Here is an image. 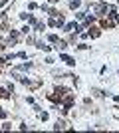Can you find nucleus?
<instances>
[{
	"label": "nucleus",
	"instance_id": "nucleus-1",
	"mask_svg": "<svg viewBox=\"0 0 119 133\" xmlns=\"http://www.w3.org/2000/svg\"><path fill=\"white\" fill-rule=\"evenodd\" d=\"M60 60H62V62H66L68 66H75V60L72 58V56H68V54H62V56H60Z\"/></svg>",
	"mask_w": 119,
	"mask_h": 133
},
{
	"label": "nucleus",
	"instance_id": "nucleus-2",
	"mask_svg": "<svg viewBox=\"0 0 119 133\" xmlns=\"http://www.w3.org/2000/svg\"><path fill=\"white\" fill-rule=\"evenodd\" d=\"M64 28H66V32H74V30H75V34L79 32V26H78L75 22H69V24H66Z\"/></svg>",
	"mask_w": 119,
	"mask_h": 133
},
{
	"label": "nucleus",
	"instance_id": "nucleus-3",
	"mask_svg": "<svg viewBox=\"0 0 119 133\" xmlns=\"http://www.w3.org/2000/svg\"><path fill=\"white\" fill-rule=\"evenodd\" d=\"M99 34H101V32H99L97 28H91V30H89V34H87V36H91V38H99Z\"/></svg>",
	"mask_w": 119,
	"mask_h": 133
},
{
	"label": "nucleus",
	"instance_id": "nucleus-4",
	"mask_svg": "<svg viewBox=\"0 0 119 133\" xmlns=\"http://www.w3.org/2000/svg\"><path fill=\"white\" fill-rule=\"evenodd\" d=\"M56 94L60 95V97H62V95H66V94H68V89H66V88H60V85H58V88H56Z\"/></svg>",
	"mask_w": 119,
	"mask_h": 133
},
{
	"label": "nucleus",
	"instance_id": "nucleus-5",
	"mask_svg": "<svg viewBox=\"0 0 119 133\" xmlns=\"http://www.w3.org/2000/svg\"><path fill=\"white\" fill-rule=\"evenodd\" d=\"M56 48H58V50H66V48H68V46H66V42H62V40H58V42H56Z\"/></svg>",
	"mask_w": 119,
	"mask_h": 133
},
{
	"label": "nucleus",
	"instance_id": "nucleus-6",
	"mask_svg": "<svg viewBox=\"0 0 119 133\" xmlns=\"http://www.w3.org/2000/svg\"><path fill=\"white\" fill-rule=\"evenodd\" d=\"M64 127H66V123H64V121H58L56 125H54V129H56V131H60V129H64Z\"/></svg>",
	"mask_w": 119,
	"mask_h": 133
},
{
	"label": "nucleus",
	"instance_id": "nucleus-7",
	"mask_svg": "<svg viewBox=\"0 0 119 133\" xmlns=\"http://www.w3.org/2000/svg\"><path fill=\"white\" fill-rule=\"evenodd\" d=\"M79 4H81V2H79V0H72V2H69V8H78Z\"/></svg>",
	"mask_w": 119,
	"mask_h": 133
},
{
	"label": "nucleus",
	"instance_id": "nucleus-8",
	"mask_svg": "<svg viewBox=\"0 0 119 133\" xmlns=\"http://www.w3.org/2000/svg\"><path fill=\"white\" fill-rule=\"evenodd\" d=\"M48 40H50V42H54V44H56V42H58V40H60V38H58L56 34H50V36H48Z\"/></svg>",
	"mask_w": 119,
	"mask_h": 133
},
{
	"label": "nucleus",
	"instance_id": "nucleus-9",
	"mask_svg": "<svg viewBox=\"0 0 119 133\" xmlns=\"http://www.w3.org/2000/svg\"><path fill=\"white\" fill-rule=\"evenodd\" d=\"M32 68V62H28V64H24V66H18V70H30Z\"/></svg>",
	"mask_w": 119,
	"mask_h": 133
},
{
	"label": "nucleus",
	"instance_id": "nucleus-10",
	"mask_svg": "<svg viewBox=\"0 0 119 133\" xmlns=\"http://www.w3.org/2000/svg\"><path fill=\"white\" fill-rule=\"evenodd\" d=\"M101 26H103V28H113V22H107V20H103Z\"/></svg>",
	"mask_w": 119,
	"mask_h": 133
},
{
	"label": "nucleus",
	"instance_id": "nucleus-11",
	"mask_svg": "<svg viewBox=\"0 0 119 133\" xmlns=\"http://www.w3.org/2000/svg\"><path fill=\"white\" fill-rule=\"evenodd\" d=\"M0 97H8V89L0 88Z\"/></svg>",
	"mask_w": 119,
	"mask_h": 133
},
{
	"label": "nucleus",
	"instance_id": "nucleus-12",
	"mask_svg": "<svg viewBox=\"0 0 119 133\" xmlns=\"http://www.w3.org/2000/svg\"><path fill=\"white\" fill-rule=\"evenodd\" d=\"M0 117H2V119H6V117H8V113H6V111L2 109V107H0Z\"/></svg>",
	"mask_w": 119,
	"mask_h": 133
},
{
	"label": "nucleus",
	"instance_id": "nucleus-13",
	"mask_svg": "<svg viewBox=\"0 0 119 133\" xmlns=\"http://www.w3.org/2000/svg\"><path fill=\"white\" fill-rule=\"evenodd\" d=\"M40 119H42V121H46V119H48V113H46V111H44V113H40Z\"/></svg>",
	"mask_w": 119,
	"mask_h": 133
},
{
	"label": "nucleus",
	"instance_id": "nucleus-14",
	"mask_svg": "<svg viewBox=\"0 0 119 133\" xmlns=\"http://www.w3.org/2000/svg\"><path fill=\"white\" fill-rule=\"evenodd\" d=\"M75 16H78V20H81V18H85V12H78Z\"/></svg>",
	"mask_w": 119,
	"mask_h": 133
},
{
	"label": "nucleus",
	"instance_id": "nucleus-15",
	"mask_svg": "<svg viewBox=\"0 0 119 133\" xmlns=\"http://www.w3.org/2000/svg\"><path fill=\"white\" fill-rule=\"evenodd\" d=\"M2 64H4V58H0V66H2Z\"/></svg>",
	"mask_w": 119,
	"mask_h": 133
},
{
	"label": "nucleus",
	"instance_id": "nucleus-16",
	"mask_svg": "<svg viewBox=\"0 0 119 133\" xmlns=\"http://www.w3.org/2000/svg\"><path fill=\"white\" fill-rule=\"evenodd\" d=\"M115 22H119V14H117V16H115Z\"/></svg>",
	"mask_w": 119,
	"mask_h": 133
},
{
	"label": "nucleus",
	"instance_id": "nucleus-17",
	"mask_svg": "<svg viewBox=\"0 0 119 133\" xmlns=\"http://www.w3.org/2000/svg\"><path fill=\"white\" fill-rule=\"evenodd\" d=\"M117 2H119V0H117Z\"/></svg>",
	"mask_w": 119,
	"mask_h": 133
}]
</instances>
